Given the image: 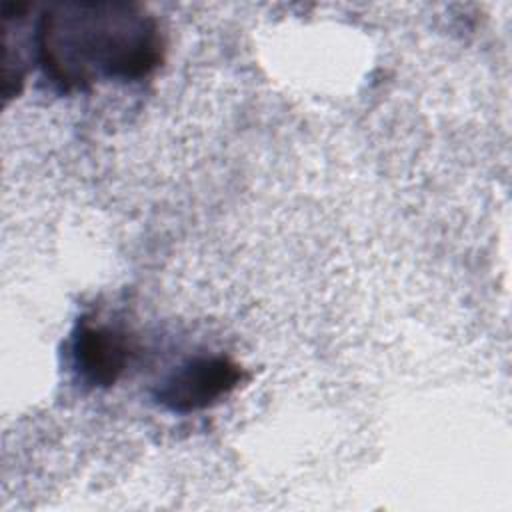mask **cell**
Listing matches in <instances>:
<instances>
[{"label":"cell","instance_id":"3","mask_svg":"<svg viewBox=\"0 0 512 512\" xmlns=\"http://www.w3.org/2000/svg\"><path fill=\"white\" fill-rule=\"evenodd\" d=\"M128 338L108 326L82 322L74 336V366L82 380L92 386H112L130 362Z\"/></svg>","mask_w":512,"mask_h":512},{"label":"cell","instance_id":"1","mask_svg":"<svg viewBox=\"0 0 512 512\" xmlns=\"http://www.w3.org/2000/svg\"><path fill=\"white\" fill-rule=\"evenodd\" d=\"M36 44L46 76L64 90L144 78L164 54L156 20L126 2L56 4L40 16Z\"/></svg>","mask_w":512,"mask_h":512},{"label":"cell","instance_id":"2","mask_svg":"<svg viewBox=\"0 0 512 512\" xmlns=\"http://www.w3.org/2000/svg\"><path fill=\"white\" fill-rule=\"evenodd\" d=\"M244 380V370L228 356H200L180 366L158 390L172 412H196L216 404Z\"/></svg>","mask_w":512,"mask_h":512}]
</instances>
